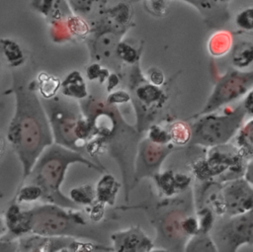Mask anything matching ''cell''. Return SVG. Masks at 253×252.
I'll use <instances>...</instances> for the list:
<instances>
[{
  "instance_id": "1",
  "label": "cell",
  "mask_w": 253,
  "mask_h": 252,
  "mask_svg": "<svg viewBox=\"0 0 253 252\" xmlns=\"http://www.w3.org/2000/svg\"><path fill=\"white\" fill-rule=\"evenodd\" d=\"M26 70L12 72V91L15 111L7 129V141L21 165L23 181L30 175L42 151L53 143L52 131L35 79H29Z\"/></svg>"
},
{
  "instance_id": "2",
  "label": "cell",
  "mask_w": 253,
  "mask_h": 252,
  "mask_svg": "<svg viewBox=\"0 0 253 252\" xmlns=\"http://www.w3.org/2000/svg\"><path fill=\"white\" fill-rule=\"evenodd\" d=\"M79 104L92 134L85 152L93 158H97L102 152H108L116 160L122 173L127 202L134 187V161L140 132L125 121L117 106L109 105L106 100L89 95Z\"/></svg>"
},
{
  "instance_id": "3",
  "label": "cell",
  "mask_w": 253,
  "mask_h": 252,
  "mask_svg": "<svg viewBox=\"0 0 253 252\" xmlns=\"http://www.w3.org/2000/svg\"><path fill=\"white\" fill-rule=\"evenodd\" d=\"M82 164L99 172L106 171L104 166L85 157L83 153L52 143L46 147L36 161L30 175L23 183H32L39 186L42 192V201L62 208L79 210L75 203L61 191L67 169L72 164Z\"/></svg>"
},
{
  "instance_id": "4",
  "label": "cell",
  "mask_w": 253,
  "mask_h": 252,
  "mask_svg": "<svg viewBox=\"0 0 253 252\" xmlns=\"http://www.w3.org/2000/svg\"><path fill=\"white\" fill-rule=\"evenodd\" d=\"M148 210L149 220L155 229V246L169 252H184L190 239L184 229L186 216L196 211L193 190L172 199H162L154 206H139Z\"/></svg>"
},
{
  "instance_id": "5",
  "label": "cell",
  "mask_w": 253,
  "mask_h": 252,
  "mask_svg": "<svg viewBox=\"0 0 253 252\" xmlns=\"http://www.w3.org/2000/svg\"><path fill=\"white\" fill-rule=\"evenodd\" d=\"M77 210L48 203L31 208L30 234L101 241L96 228Z\"/></svg>"
},
{
  "instance_id": "6",
  "label": "cell",
  "mask_w": 253,
  "mask_h": 252,
  "mask_svg": "<svg viewBox=\"0 0 253 252\" xmlns=\"http://www.w3.org/2000/svg\"><path fill=\"white\" fill-rule=\"evenodd\" d=\"M247 160L240 154L236 146L223 145L209 148L204 157L191 165V175L199 183H224L244 177Z\"/></svg>"
},
{
  "instance_id": "7",
  "label": "cell",
  "mask_w": 253,
  "mask_h": 252,
  "mask_svg": "<svg viewBox=\"0 0 253 252\" xmlns=\"http://www.w3.org/2000/svg\"><path fill=\"white\" fill-rule=\"evenodd\" d=\"M246 114L238 104L229 111L209 113L195 118L192 126L190 143L197 146L211 148L228 143L243 124Z\"/></svg>"
},
{
  "instance_id": "8",
  "label": "cell",
  "mask_w": 253,
  "mask_h": 252,
  "mask_svg": "<svg viewBox=\"0 0 253 252\" xmlns=\"http://www.w3.org/2000/svg\"><path fill=\"white\" fill-rule=\"evenodd\" d=\"M42 102L52 131L53 143L77 152H85L86 145L77 135L83 117L80 104L58 95L51 99H42Z\"/></svg>"
},
{
  "instance_id": "9",
  "label": "cell",
  "mask_w": 253,
  "mask_h": 252,
  "mask_svg": "<svg viewBox=\"0 0 253 252\" xmlns=\"http://www.w3.org/2000/svg\"><path fill=\"white\" fill-rule=\"evenodd\" d=\"M129 94L135 116V127L138 132L146 130L164 108L167 102V94L158 86L151 84L141 73L139 63L132 65L129 75Z\"/></svg>"
},
{
  "instance_id": "10",
  "label": "cell",
  "mask_w": 253,
  "mask_h": 252,
  "mask_svg": "<svg viewBox=\"0 0 253 252\" xmlns=\"http://www.w3.org/2000/svg\"><path fill=\"white\" fill-rule=\"evenodd\" d=\"M210 235L217 252H237L243 245H253V210L218 217Z\"/></svg>"
},
{
  "instance_id": "11",
  "label": "cell",
  "mask_w": 253,
  "mask_h": 252,
  "mask_svg": "<svg viewBox=\"0 0 253 252\" xmlns=\"http://www.w3.org/2000/svg\"><path fill=\"white\" fill-rule=\"evenodd\" d=\"M253 87V70L229 68L214 84L213 90L202 110L192 118L218 111L244 96Z\"/></svg>"
},
{
  "instance_id": "12",
  "label": "cell",
  "mask_w": 253,
  "mask_h": 252,
  "mask_svg": "<svg viewBox=\"0 0 253 252\" xmlns=\"http://www.w3.org/2000/svg\"><path fill=\"white\" fill-rule=\"evenodd\" d=\"M173 144H159L146 136L139 140L134 161V186L144 178H152L160 172L163 162L174 151Z\"/></svg>"
},
{
  "instance_id": "13",
  "label": "cell",
  "mask_w": 253,
  "mask_h": 252,
  "mask_svg": "<svg viewBox=\"0 0 253 252\" xmlns=\"http://www.w3.org/2000/svg\"><path fill=\"white\" fill-rule=\"evenodd\" d=\"M110 239L113 252H150L155 248L154 241L139 226L115 231Z\"/></svg>"
},
{
  "instance_id": "14",
  "label": "cell",
  "mask_w": 253,
  "mask_h": 252,
  "mask_svg": "<svg viewBox=\"0 0 253 252\" xmlns=\"http://www.w3.org/2000/svg\"><path fill=\"white\" fill-rule=\"evenodd\" d=\"M161 199H172L191 190L193 176L174 170L160 171L151 178Z\"/></svg>"
},
{
  "instance_id": "15",
  "label": "cell",
  "mask_w": 253,
  "mask_h": 252,
  "mask_svg": "<svg viewBox=\"0 0 253 252\" xmlns=\"http://www.w3.org/2000/svg\"><path fill=\"white\" fill-rule=\"evenodd\" d=\"M77 240L69 237L28 234L17 240V252H59L73 248Z\"/></svg>"
},
{
  "instance_id": "16",
  "label": "cell",
  "mask_w": 253,
  "mask_h": 252,
  "mask_svg": "<svg viewBox=\"0 0 253 252\" xmlns=\"http://www.w3.org/2000/svg\"><path fill=\"white\" fill-rule=\"evenodd\" d=\"M6 232L0 237L4 241H17L31 233V215L29 210H23L20 204L12 202L4 214Z\"/></svg>"
},
{
  "instance_id": "17",
  "label": "cell",
  "mask_w": 253,
  "mask_h": 252,
  "mask_svg": "<svg viewBox=\"0 0 253 252\" xmlns=\"http://www.w3.org/2000/svg\"><path fill=\"white\" fill-rule=\"evenodd\" d=\"M0 60L11 69L21 68L26 60L27 55L22 45L14 39H0Z\"/></svg>"
},
{
  "instance_id": "18",
  "label": "cell",
  "mask_w": 253,
  "mask_h": 252,
  "mask_svg": "<svg viewBox=\"0 0 253 252\" xmlns=\"http://www.w3.org/2000/svg\"><path fill=\"white\" fill-rule=\"evenodd\" d=\"M122 184L110 173L101 176L95 186L96 202L104 207L114 206Z\"/></svg>"
},
{
  "instance_id": "19",
  "label": "cell",
  "mask_w": 253,
  "mask_h": 252,
  "mask_svg": "<svg viewBox=\"0 0 253 252\" xmlns=\"http://www.w3.org/2000/svg\"><path fill=\"white\" fill-rule=\"evenodd\" d=\"M60 92L62 96L72 100H79V102L89 96L84 77L78 70H72L65 76L61 81Z\"/></svg>"
},
{
  "instance_id": "20",
  "label": "cell",
  "mask_w": 253,
  "mask_h": 252,
  "mask_svg": "<svg viewBox=\"0 0 253 252\" xmlns=\"http://www.w3.org/2000/svg\"><path fill=\"white\" fill-rule=\"evenodd\" d=\"M234 137V145L240 154L246 160L253 158V118L242 124Z\"/></svg>"
},
{
  "instance_id": "21",
  "label": "cell",
  "mask_w": 253,
  "mask_h": 252,
  "mask_svg": "<svg viewBox=\"0 0 253 252\" xmlns=\"http://www.w3.org/2000/svg\"><path fill=\"white\" fill-rule=\"evenodd\" d=\"M233 68L245 70L253 64V42L242 41L233 45L230 55Z\"/></svg>"
},
{
  "instance_id": "22",
  "label": "cell",
  "mask_w": 253,
  "mask_h": 252,
  "mask_svg": "<svg viewBox=\"0 0 253 252\" xmlns=\"http://www.w3.org/2000/svg\"><path fill=\"white\" fill-rule=\"evenodd\" d=\"M37 91L42 99H51L55 97L60 90L61 81L58 77L46 71H41L35 78Z\"/></svg>"
},
{
  "instance_id": "23",
  "label": "cell",
  "mask_w": 253,
  "mask_h": 252,
  "mask_svg": "<svg viewBox=\"0 0 253 252\" xmlns=\"http://www.w3.org/2000/svg\"><path fill=\"white\" fill-rule=\"evenodd\" d=\"M171 143L174 146H183L190 143L192 138V126L185 121H174L167 126Z\"/></svg>"
},
{
  "instance_id": "24",
  "label": "cell",
  "mask_w": 253,
  "mask_h": 252,
  "mask_svg": "<svg viewBox=\"0 0 253 252\" xmlns=\"http://www.w3.org/2000/svg\"><path fill=\"white\" fill-rule=\"evenodd\" d=\"M232 36L227 31H217L209 40L208 49L212 56H223L230 51Z\"/></svg>"
},
{
  "instance_id": "25",
  "label": "cell",
  "mask_w": 253,
  "mask_h": 252,
  "mask_svg": "<svg viewBox=\"0 0 253 252\" xmlns=\"http://www.w3.org/2000/svg\"><path fill=\"white\" fill-rule=\"evenodd\" d=\"M68 197L78 207H90L96 201L95 187L91 184H84L72 188Z\"/></svg>"
},
{
  "instance_id": "26",
  "label": "cell",
  "mask_w": 253,
  "mask_h": 252,
  "mask_svg": "<svg viewBox=\"0 0 253 252\" xmlns=\"http://www.w3.org/2000/svg\"><path fill=\"white\" fill-rule=\"evenodd\" d=\"M142 46L136 48L126 41H120L116 46L115 53L125 63L134 65L139 63Z\"/></svg>"
},
{
  "instance_id": "27",
  "label": "cell",
  "mask_w": 253,
  "mask_h": 252,
  "mask_svg": "<svg viewBox=\"0 0 253 252\" xmlns=\"http://www.w3.org/2000/svg\"><path fill=\"white\" fill-rule=\"evenodd\" d=\"M184 252H217L210 234H197L191 237L184 249Z\"/></svg>"
},
{
  "instance_id": "28",
  "label": "cell",
  "mask_w": 253,
  "mask_h": 252,
  "mask_svg": "<svg viewBox=\"0 0 253 252\" xmlns=\"http://www.w3.org/2000/svg\"><path fill=\"white\" fill-rule=\"evenodd\" d=\"M196 215L199 222L200 233L211 234V231L212 230L216 221V215L212 210L206 205H202L196 208Z\"/></svg>"
},
{
  "instance_id": "29",
  "label": "cell",
  "mask_w": 253,
  "mask_h": 252,
  "mask_svg": "<svg viewBox=\"0 0 253 252\" xmlns=\"http://www.w3.org/2000/svg\"><path fill=\"white\" fill-rule=\"evenodd\" d=\"M42 192L39 186L32 183H23L15 195L13 202L21 205L23 203H32L39 200L42 201Z\"/></svg>"
},
{
  "instance_id": "30",
  "label": "cell",
  "mask_w": 253,
  "mask_h": 252,
  "mask_svg": "<svg viewBox=\"0 0 253 252\" xmlns=\"http://www.w3.org/2000/svg\"><path fill=\"white\" fill-rule=\"evenodd\" d=\"M183 1L196 7L204 17L208 18V21L209 19L212 18L213 14H218V11L221 13L223 12L222 5H220L222 1L220 0H183Z\"/></svg>"
},
{
  "instance_id": "31",
  "label": "cell",
  "mask_w": 253,
  "mask_h": 252,
  "mask_svg": "<svg viewBox=\"0 0 253 252\" xmlns=\"http://www.w3.org/2000/svg\"><path fill=\"white\" fill-rule=\"evenodd\" d=\"M68 31L77 39H84L90 34V28L87 23L78 15H71L67 18Z\"/></svg>"
},
{
  "instance_id": "32",
  "label": "cell",
  "mask_w": 253,
  "mask_h": 252,
  "mask_svg": "<svg viewBox=\"0 0 253 252\" xmlns=\"http://www.w3.org/2000/svg\"><path fill=\"white\" fill-rule=\"evenodd\" d=\"M146 131H147L146 137L151 141L159 144H172L170 135L166 126L164 127L160 125L153 124L146 129Z\"/></svg>"
},
{
  "instance_id": "33",
  "label": "cell",
  "mask_w": 253,
  "mask_h": 252,
  "mask_svg": "<svg viewBox=\"0 0 253 252\" xmlns=\"http://www.w3.org/2000/svg\"><path fill=\"white\" fill-rule=\"evenodd\" d=\"M235 26L244 32H253V6L240 10L234 19Z\"/></svg>"
},
{
  "instance_id": "34",
  "label": "cell",
  "mask_w": 253,
  "mask_h": 252,
  "mask_svg": "<svg viewBox=\"0 0 253 252\" xmlns=\"http://www.w3.org/2000/svg\"><path fill=\"white\" fill-rule=\"evenodd\" d=\"M110 75L109 70L104 68L100 63L94 62L91 63L87 68H86V76L90 81H95L98 80L100 84H103L107 81L108 76Z\"/></svg>"
},
{
  "instance_id": "35",
  "label": "cell",
  "mask_w": 253,
  "mask_h": 252,
  "mask_svg": "<svg viewBox=\"0 0 253 252\" xmlns=\"http://www.w3.org/2000/svg\"><path fill=\"white\" fill-rule=\"evenodd\" d=\"M105 100L109 105L118 107V105L130 102L131 97L129 92L126 90H114L113 92L109 93V95L106 97Z\"/></svg>"
},
{
  "instance_id": "36",
  "label": "cell",
  "mask_w": 253,
  "mask_h": 252,
  "mask_svg": "<svg viewBox=\"0 0 253 252\" xmlns=\"http://www.w3.org/2000/svg\"><path fill=\"white\" fill-rule=\"evenodd\" d=\"M74 12H77L81 17V15H88L94 8V4L101 0H68Z\"/></svg>"
},
{
  "instance_id": "37",
  "label": "cell",
  "mask_w": 253,
  "mask_h": 252,
  "mask_svg": "<svg viewBox=\"0 0 253 252\" xmlns=\"http://www.w3.org/2000/svg\"><path fill=\"white\" fill-rule=\"evenodd\" d=\"M146 79L153 85L161 87L165 83V75L162 70L156 67H151L146 71Z\"/></svg>"
},
{
  "instance_id": "38",
  "label": "cell",
  "mask_w": 253,
  "mask_h": 252,
  "mask_svg": "<svg viewBox=\"0 0 253 252\" xmlns=\"http://www.w3.org/2000/svg\"><path fill=\"white\" fill-rule=\"evenodd\" d=\"M246 116H253V87L244 95L242 102L240 103Z\"/></svg>"
},
{
  "instance_id": "39",
  "label": "cell",
  "mask_w": 253,
  "mask_h": 252,
  "mask_svg": "<svg viewBox=\"0 0 253 252\" xmlns=\"http://www.w3.org/2000/svg\"><path fill=\"white\" fill-rule=\"evenodd\" d=\"M120 84V77L116 73H110L106 81V91L111 93Z\"/></svg>"
},
{
  "instance_id": "40",
  "label": "cell",
  "mask_w": 253,
  "mask_h": 252,
  "mask_svg": "<svg viewBox=\"0 0 253 252\" xmlns=\"http://www.w3.org/2000/svg\"><path fill=\"white\" fill-rule=\"evenodd\" d=\"M244 178L253 186V158L247 160L245 172H244Z\"/></svg>"
},
{
  "instance_id": "41",
  "label": "cell",
  "mask_w": 253,
  "mask_h": 252,
  "mask_svg": "<svg viewBox=\"0 0 253 252\" xmlns=\"http://www.w3.org/2000/svg\"><path fill=\"white\" fill-rule=\"evenodd\" d=\"M6 232V226H5V221H4V217L0 216V237L2 235H4V233Z\"/></svg>"
},
{
  "instance_id": "42",
  "label": "cell",
  "mask_w": 253,
  "mask_h": 252,
  "mask_svg": "<svg viewBox=\"0 0 253 252\" xmlns=\"http://www.w3.org/2000/svg\"><path fill=\"white\" fill-rule=\"evenodd\" d=\"M4 150H5V141L2 138V136L0 135V158L3 155V153H4Z\"/></svg>"
},
{
  "instance_id": "43",
  "label": "cell",
  "mask_w": 253,
  "mask_h": 252,
  "mask_svg": "<svg viewBox=\"0 0 253 252\" xmlns=\"http://www.w3.org/2000/svg\"><path fill=\"white\" fill-rule=\"evenodd\" d=\"M150 252H169V251H167V250H165L163 248H154Z\"/></svg>"
},
{
  "instance_id": "44",
  "label": "cell",
  "mask_w": 253,
  "mask_h": 252,
  "mask_svg": "<svg viewBox=\"0 0 253 252\" xmlns=\"http://www.w3.org/2000/svg\"><path fill=\"white\" fill-rule=\"evenodd\" d=\"M2 109H3V103L0 101V112L2 111Z\"/></svg>"
},
{
  "instance_id": "45",
  "label": "cell",
  "mask_w": 253,
  "mask_h": 252,
  "mask_svg": "<svg viewBox=\"0 0 253 252\" xmlns=\"http://www.w3.org/2000/svg\"><path fill=\"white\" fill-rule=\"evenodd\" d=\"M3 196H4V194H3V193L0 191V199H1Z\"/></svg>"
},
{
  "instance_id": "46",
  "label": "cell",
  "mask_w": 253,
  "mask_h": 252,
  "mask_svg": "<svg viewBox=\"0 0 253 252\" xmlns=\"http://www.w3.org/2000/svg\"><path fill=\"white\" fill-rule=\"evenodd\" d=\"M220 1H225V0H220Z\"/></svg>"
}]
</instances>
